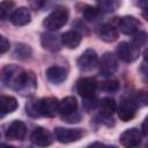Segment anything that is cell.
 <instances>
[{
  "instance_id": "7a4b0ae2",
  "label": "cell",
  "mask_w": 148,
  "mask_h": 148,
  "mask_svg": "<svg viewBox=\"0 0 148 148\" xmlns=\"http://www.w3.org/2000/svg\"><path fill=\"white\" fill-rule=\"evenodd\" d=\"M68 21V10L65 7H57L43 21V27L50 31H56L62 28Z\"/></svg>"
},
{
  "instance_id": "2e32d148",
  "label": "cell",
  "mask_w": 148,
  "mask_h": 148,
  "mask_svg": "<svg viewBox=\"0 0 148 148\" xmlns=\"http://www.w3.org/2000/svg\"><path fill=\"white\" fill-rule=\"evenodd\" d=\"M81 39H82V36L75 30L67 31L61 36V43L67 49H76L80 45Z\"/></svg>"
},
{
  "instance_id": "1f68e13d",
  "label": "cell",
  "mask_w": 148,
  "mask_h": 148,
  "mask_svg": "<svg viewBox=\"0 0 148 148\" xmlns=\"http://www.w3.org/2000/svg\"><path fill=\"white\" fill-rule=\"evenodd\" d=\"M142 133L145 135H148V117L145 119V121L142 124Z\"/></svg>"
},
{
  "instance_id": "8fae6325",
  "label": "cell",
  "mask_w": 148,
  "mask_h": 148,
  "mask_svg": "<svg viewBox=\"0 0 148 148\" xmlns=\"http://www.w3.org/2000/svg\"><path fill=\"white\" fill-rule=\"evenodd\" d=\"M27 133V127L23 121L14 120L7 128L6 136L10 140H23Z\"/></svg>"
},
{
  "instance_id": "f546056e",
  "label": "cell",
  "mask_w": 148,
  "mask_h": 148,
  "mask_svg": "<svg viewBox=\"0 0 148 148\" xmlns=\"http://www.w3.org/2000/svg\"><path fill=\"white\" fill-rule=\"evenodd\" d=\"M9 49V42L6 39L5 36H0V52L3 54Z\"/></svg>"
},
{
  "instance_id": "836d02e7",
  "label": "cell",
  "mask_w": 148,
  "mask_h": 148,
  "mask_svg": "<svg viewBox=\"0 0 148 148\" xmlns=\"http://www.w3.org/2000/svg\"><path fill=\"white\" fill-rule=\"evenodd\" d=\"M143 57H145V60L148 62V49L145 50V52H143Z\"/></svg>"
},
{
  "instance_id": "4fadbf2b",
  "label": "cell",
  "mask_w": 148,
  "mask_h": 148,
  "mask_svg": "<svg viewBox=\"0 0 148 148\" xmlns=\"http://www.w3.org/2000/svg\"><path fill=\"white\" fill-rule=\"evenodd\" d=\"M39 106H40V113L45 117H53L58 112L59 102L54 97H46L39 99Z\"/></svg>"
},
{
  "instance_id": "484cf974",
  "label": "cell",
  "mask_w": 148,
  "mask_h": 148,
  "mask_svg": "<svg viewBox=\"0 0 148 148\" xmlns=\"http://www.w3.org/2000/svg\"><path fill=\"white\" fill-rule=\"evenodd\" d=\"M133 99L138 106H147L148 105V92L147 91H139L134 96Z\"/></svg>"
},
{
  "instance_id": "277c9868",
  "label": "cell",
  "mask_w": 148,
  "mask_h": 148,
  "mask_svg": "<svg viewBox=\"0 0 148 148\" xmlns=\"http://www.w3.org/2000/svg\"><path fill=\"white\" fill-rule=\"evenodd\" d=\"M97 64H98V58H97L96 52L92 49L86 50L76 60V65L82 72L91 71L92 68L97 66Z\"/></svg>"
},
{
  "instance_id": "83f0119b",
  "label": "cell",
  "mask_w": 148,
  "mask_h": 148,
  "mask_svg": "<svg viewBox=\"0 0 148 148\" xmlns=\"http://www.w3.org/2000/svg\"><path fill=\"white\" fill-rule=\"evenodd\" d=\"M102 89L108 92H116L119 89V83L117 80H106L105 82H103Z\"/></svg>"
},
{
  "instance_id": "ba28073f",
  "label": "cell",
  "mask_w": 148,
  "mask_h": 148,
  "mask_svg": "<svg viewBox=\"0 0 148 148\" xmlns=\"http://www.w3.org/2000/svg\"><path fill=\"white\" fill-rule=\"evenodd\" d=\"M136 104L134 99L131 98H124L121 99L119 106H118V116L120 120L123 121H130L133 119L136 112Z\"/></svg>"
},
{
  "instance_id": "7c38bea8",
  "label": "cell",
  "mask_w": 148,
  "mask_h": 148,
  "mask_svg": "<svg viewBox=\"0 0 148 148\" xmlns=\"http://www.w3.org/2000/svg\"><path fill=\"white\" fill-rule=\"evenodd\" d=\"M31 142L39 147H46L52 143L51 133L43 127H37L31 134Z\"/></svg>"
},
{
  "instance_id": "d4e9b609",
  "label": "cell",
  "mask_w": 148,
  "mask_h": 148,
  "mask_svg": "<svg viewBox=\"0 0 148 148\" xmlns=\"http://www.w3.org/2000/svg\"><path fill=\"white\" fill-rule=\"evenodd\" d=\"M14 54H15L17 58H20V59H25V58H28V57L31 54V50H30V47H29L28 45H25V44H17Z\"/></svg>"
},
{
  "instance_id": "d6986e66",
  "label": "cell",
  "mask_w": 148,
  "mask_h": 148,
  "mask_svg": "<svg viewBox=\"0 0 148 148\" xmlns=\"http://www.w3.org/2000/svg\"><path fill=\"white\" fill-rule=\"evenodd\" d=\"M42 45L44 49L49 50V51H59L60 50V45L61 43V38H59L56 35L52 34H43L42 35Z\"/></svg>"
},
{
  "instance_id": "cb8c5ba5",
  "label": "cell",
  "mask_w": 148,
  "mask_h": 148,
  "mask_svg": "<svg viewBox=\"0 0 148 148\" xmlns=\"http://www.w3.org/2000/svg\"><path fill=\"white\" fill-rule=\"evenodd\" d=\"M15 3L12 0H3L0 5V15H1V20H6L9 14L12 13L13 8H14Z\"/></svg>"
},
{
  "instance_id": "3957f363",
  "label": "cell",
  "mask_w": 148,
  "mask_h": 148,
  "mask_svg": "<svg viewBox=\"0 0 148 148\" xmlns=\"http://www.w3.org/2000/svg\"><path fill=\"white\" fill-rule=\"evenodd\" d=\"M56 139L61 143H69L77 141L82 138L83 131L81 128H64V127H57L54 130Z\"/></svg>"
},
{
  "instance_id": "30bf717a",
  "label": "cell",
  "mask_w": 148,
  "mask_h": 148,
  "mask_svg": "<svg viewBox=\"0 0 148 148\" xmlns=\"http://www.w3.org/2000/svg\"><path fill=\"white\" fill-rule=\"evenodd\" d=\"M118 25H119V29H120V31L123 34H125V35H132V34H135L139 30V27L141 25V23L134 16L127 15V16H123L119 20Z\"/></svg>"
},
{
  "instance_id": "9a60e30c",
  "label": "cell",
  "mask_w": 148,
  "mask_h": 148,
  "mask_svg": "<svg viewBox=\"0 0 148 148\" xmlns=\"http://www.w3.org/2000/svg\"><path fill=\"white\" fill-rule=\"evenodd\" d=\"M30 17H31V15H30L29 9L25 7H20L10 15V22L14 25L21 27V25L28 24L30 22Z\"/></svg>"
},
{
  "instance_id": "4dcf8cb0",
  "label": "cell",
  "mask_w": 148,
  "mask_h": 148,
  "mask_svg": "<svg viewBox=\"0 0 148 148\" xmlns=\"http://www.w3.org/2000/svg\"><path fill=\"white\" fill-rule=\"evenodd\" d=\"M141 72H142V75L148 80V64H142Z\"/></svg>"
},
{
  "instance_id": "f1b7e54d",
  "label": "cell",
  "mask_w": 148,
  "mask_h": 148,
  "mask_svg": "<svg viewBox=\"0 0 148 148\" xmlns=\"http://www.w3.org/2000/svg\"><path fill=\"white\" fill-rule=\"evenodd\" d=\"M28 5L31 9L34 10H38L42 8V6L44 5V0H28Z\"/></svg>"
},
{
  "instance_id": "ffe728a7",
  "label": "cell",
  "mask_w": 148,
  "mask_h": 148,
  "mask_svg": "<svg viewBox=\"0 0 148 148\" xmlns=\"http://www.w3.org/2000/svg\"><path fill=\"white\" fill-rule=\"evenodd\" d=\"M46 76H47L49 81H51L52 83L59 84V83L65 81V79L67 76V73L60 66H51L46 71Z\"/></svg>"
},
{
  "instance_id": "5b68a950",
  "label": "cell",
  "mask_w": 148,
  "mask_h": 148,
  "mask_svg": "<svg viewBox=\"0 0 148 148\" xmlns=\"http://www.w3.org/2000/svg\"><path fill=\"white\" fill-rule=\"evenodd\" d=\"M117 67H118V61H117V58L113 53L106 52L102 56V58L99 60V73H101V75L111 76L117 71Z\"/></svg>"
},
{
  "instance_id": "9c48e42d",
  "label": "cell",
  "mask_w": 148,
  "mask_h": 148,
  "mask_svg": "<svg viewBox=\"0 0 148 148\" xmlns=\"http://www.w3.org/2000/svg\"><path fill=\"white\" fill-rule=\"evenodd\" d=\"M142 140V133L136 128H128L120 134L119 141L124 147H136Z\"/></svg>"
},
{
  "instance_id": "e0dca14e",
  "label": "cell",
  "mask_w": 148,
  "mask_h": 148,
  "mask_svg": "<svg viewBox=\"0 0 148 148\" xmlns=\"http://www.w3.org/2000/svg\"><path fill=\"white\" fill-rule=\"evenodd\" d=\"M77 108V102L73 96H67L65 98H62L59 102V106H58V112L61 116H68L73 112L76 111Z\"/></svg>"
},
{
  "instance_id": "7402d4cb",
  "label": "cell",
  "mask_w": 148,
  "mask_h": 148,
  "mask_svg": "<svg viewBox=\"0 0 148 148\" xmlns=\"http://www.w3.org/2000/svg\"><path fill=\"white\" fill-rule=\"evenodd\" d=\"M25 112L32 118L40 117V106H39V99H30L25 104Z\"/></svg>"
},
{
  "instance_id": "5bb4252c",
  "label": "cell",
  "mask_w": 148,
  "mask_h": 148,
  "mask_svg": "<svg viewBox=\"0 0 148 148\" xmlns=\"http://www.w3.org/2000/svg\"><path fill=\"white\" fill-rule=\"evenodd\" d=\"M96 34H97V36L102 40H104L106 43L114 42L118 38V31H117V29L113 25L108 24V23L99 25L97 28V30H96Z\"/></svg>"
},
{
  "instance_id": "6da1fadb",
  "label": "cell",
  "mask_w": 148,
  "mask_h": 148,
  "mask_svg": "<svg viewBox=\"0 0 148 148\" xmlns=\"http://www.w3.org/2000/svg\"><path fill=\"white\" fill-rule=\"evenodd\" d=\"M1 79L6 87L22 91L28 79V72L16 65H6L1 72Z\"/></svg>"
},
{
  "instance_id": "52a82bcc",
  "label": "cell",
  "mask_w": 148,
  "mask_h": 148,
  "mask_svg": "<svg viewBox=\"0 0 148 148\" xmlns=\"http://www.w3.org/2000/svg\"><path fill=\"white\" fill-rule=\"evenodd\" d=\"M97 83L92 77H82L76 82V91L83 98L94 97L96 92Z\"/></svg>"
},
{
  "instance_id": "44dd1931",
  "label": "cell",
  "mask_w": 148,
  "mask_h": 148,
  "mask_svg": "<svg viewBox=\"0 0 148 148\" xmlns=\"http://www.w3.org/2000/svg\"><path fill=\"white\" fill-rule=\"evenodd\" d=\"M17 109V101L13 96H6L2 95L0 97V111L1 117H3L5 113L14 112Z\"/></svg>"
},
{
  "instance_id": "603a6c76",
  "label": "cell",
  "mask_w": 148,
  "mask_h": 148,
  "mask_svg": "<svg viewBox=\"0 0 148 148\" xmlns=\"http://www.w3.org/2000/svg\"><path fill=\"white\" fill-rule=\"evenodd\" d=\"M81 13H82V15L86 20L92 21V20H95L99 16V8H96V7H92V6H89V5H83Z\"/></svg>"
},
{
  "instance_id": "4316f807",
  "label": "cell",
  "mask_w": 148,
  "mask_h": 148,
  "mask_svg": "<svg viewBox=\"0 0 148 148\" xmlns=\"http://www.w3.org/2000/svg\"><path fill=\"white\" fill-rule=\"evenodd\" d=\"M147 40H148V36L145 32H136L133 37V43L132 44L140 49L141 46H143L147 43Z\"/></svg>"
},
{
  "instance_id": "ac0fdd59",
  "label": "cell",
  "mask_w": 148,
  "mask_h": 148,
  "mask_svg": "<svg viewBox=\"0 0 148 148\" xmlns=\"http://www.w3.org/2000/svg\"><path fill=\"white\" fill-rule=\"evenodd\" d=\"M116 109H117L116 102L111 97H104L98 103V111L102 117H105V118L111 117L116 111Z\"/></svg>"
},
{
  "instance_id": "8992f818",
  "label": "cell",
  "mask_w": 148,
  "mask_h": 148,
  "mask_svg": "<svg viewBox=\"0 0 148 148\" xmlns=\"http://www.w3.org/2000/svg\"><path fill=\"white\" fill-rule=\"evenodd\" d=\"M118 57L125 62H133L139 57V47L127 42H121L117 49Z\"/></svg>"
},
{
  "instance_id": "d6a6232c",
  "label": "cell",
  "mask_w": 148,
  "mask_h": 148,
  "mask_svg": "<svg viewBox=\"0 0 148 148\" xmlns=\"http://www.w3.org/2000/svg\"><path fill=\"white\" fill-rule=\"evenodd\" d=\"M141 15H142V17L148 22V7L147 8H145L143 10H142V13H141Z\"/></svg>"
}]
</instances>
